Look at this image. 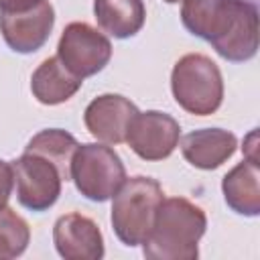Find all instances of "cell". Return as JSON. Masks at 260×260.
Instances as JSON below:
<instances>
[{"label":"cell","mask_w":260,"mask_h":260,"mask_svg":"<svg viewBox=\"0 0 260 260\" xmlns=\"http://www.w3.org/2000/svg\"><path fill=\"white\" fill-rule=\"evenodd\" d=\"M205 228L207 215L199 205L185 197H165L142 254L150 260H195Z\"/></svg>","instance_id":"cell-1"},{"label":"cell","mask_w":260,"mask_h":260,"mask_svg":"<svg viewBox=\"0 0 260 260\" xmlns=\"http://www.w3.org/2000/svg\"><path fill=\"white\" fill-rule=\"evenodd\" d=\"M162 199L165 191L156 179L144 175L126 177L112 197L110 213L114 234L124 246L136 248L146 242Z\"/></svg>","instance_id":"cell-2"},{"label":"cell","mask_w":260,"mask_h":260,"mask_svg":"<svg viewBox=\"0 0 260 260\" xmlns=\"http://www.w3.org/2000/svg\"><path fill=\"white\" fill-rule=\"evenodd\" d=\"M171 91L185 112L193 116H211L223 102V77L211 57L187 53L171 71Z\"/></svg>","instance_id":"cell-3"},{"label":"cell","mask_w":260,"mask_h":260,"mask_svg":"<svg viewBox=\"0 0 260 260\" xmlns=\"http://www.w3.org/2000/svg\"><path fill=\"white\" fill-rule=\"evenodd\" d=\"M69 179L89 201H108L126 181V169L120 154L104 142L79 144L73 152Z\"/></svg>","instance_id":"cell-4"},{"label":"cell","mask_w":260,"mask_h":260,"mask_svg":"<svg viewBox=\"0 0 260 260\" xmlns=\"http://www.w3.org/2000/svg\"><path fill=\"white\" fill-rule=\"evenodd\" d=\"M10 165L14 171L16 197L22 207L41 213L57 203L61 195L63 175L55 162L41 154L24 150Z\"/></svg>","instance_id":"cell-5"},{"label":"cell","mask_w":260,"mask_h":260,"mask_svg":"<svg viewBox=\"0 0 260 260\" xmlns=\"http://www.w3.org/2000/svg\"><path fill=\"white\" fill-rule=\"evenodd\" d=\"M59 61L77 77L100 73L112 59L110 39L87 22H69L57 45Z\"/></svg>","instance_id":"cell-6"},{"label":"cell","mask_w":260,"mask_h":260,"mask_svg":"<svg viewBox=\"0 0 260 260\" xmlns=\"http://www.w3.org/2000/svg\"><path fill=\"white\" fill-rule=\"evenodd\" d=\"M179 138L181 126L171 114L148 110L138 112L130 120L124 142L132 148L136 156L154 162L169 158L173 150L179 146Z\"/></svg>","instance_id":"cell-7"},{"label":"cell","mask_w":260,"mask_h":260,"mask_svg":"<svg viewBox=\"0 0 260 260\" xmlns=\"http://www.w3.org/2000/svg\"><path fill=\"white\" fill-rule=\"evenodd\" d=\"M55 26V10L49 0L26 12H0V32L4 43L20 55L39 51L51 37Z\"/></svg>","instance_id":"cell-8"},{"label":"cell","mask_w":260,"mask_h":260,"mask_svg":"<svg viewBox=\"0 0 260 260\" xmlns=\"http://www.w3.org/2000/svg\"><path fill=\"white\" fill-rule=\"evenodd\" d=\"M53 244L65 260H100L106 252L100 225L79 211L65 213L55 221Z\"/></svg>","instance_id":"cell-9"},{"label":"cell","mask_w":260,"mask_h":260,"mask_svg":"<svg viewBox=\"0 0 260 260\" xmlns=\"http://www.w3.org/2000/svg\"><path fill=\"white\" fill-rule=\"evenodd\" d=\"M138 114V108L120 93H102L93 98L85 112L83 124L87 132L104 144H120L126 138L130 120Z\"/></svg>","instance_id":"cell-10"},{"label":"cell","mask_w":260,"mask_h":260,"mask_svg":"<svg viewBox=\"0 0 260 260\" xmlns=\"http://www.w3.org/2000/svg\"><path fill=\"white\" fill-rule=\"evenodd\" d=\"M215 53L232 63H244L258 51V10L250 0H236L234 16L219 39L211 43Z\"/></svg>","instance_id":"cell-11"},{"label":"cell","mask_w":260,"mask_h":260,"mask_svg":"<svg viewBox=\"0 0 260 260\" xmlns=\"http://www.w3.org/2000/svg\"><path fill=\"white\" fill-rule=\"evenodd\" d=\"M238 138L234 132L223 128H201L181 138L183 158L201 171H213L234 156Z\"/></svg>","instance_id":"cell-12"},{"label":"cell","mask_w":260,"mask_h":260,"mask_svg":"<svg viewBox=\"0 0 260 260\" xmlns=\"http://www.w3.org/2000/svg\"><path fill=\"white\" fill-rule=\"evenodd\" d=\"M234 6L236 0H181V22L191 35L213 43L228 28Z\"/></svg>","instance_id":"cell-13"},{"label":"cell","mask_w":260,"mask_h":260,"mask_svg":"<svg viewBox=\"0 0 260 260\" xmlns=\"http://www.w3.org/2000/svg\"><path fill=\"white\" fill-rule=\"evenodd\" d=\"M83 79L73 75L59 57H47L30 75V91L43 106H57L67 100H71Z\"/></svg>","instance_id":"cell-14"},{"label":"cell","mask_w":260,"mask_h":260,"mask_svg":"<svg viewBox=\"0 0 260 260\" xmlns=\"http://www.w3.org/2000/svg\"><path fill=\"white\" fill-rule=\"evenodd\" d=\"M221 193L228 207L240 215L256 217L260 213V171L258 162H238L221 181Z\"/></svg>","instance_id":"cell-15"},{"label":"cell","mask_w":260,"mask_h":260,"mask_svg":"<svg viewBox=\"0 0 260 260\" xmlns=\"http://www.w3.org/2000/svg\"><path fill=\"white\" fill-rule=\"evenodd\" d=\"M93 14L100 28L114 39L134 37L146 20L142 0H93Z\"/></svg>","instance_id":"cell-16"},{"label":"cell","mask_w":260,"mask_h":260,"mask_svg":"<svg viewBox=\"0 0 260 260\" xmlns=\"http://www.w3.org/2000/svg\"><path fill=\"white\" fill-rule=\"evenodd\" d=\"M79 146V142L75 140L73 134L61 130V128H45L41 132H37L28 144L24 146L26 152H35L41 154L45 158H49L51 162L57 165V169L63 175V181L69 179V167H71V158L75 148Z\"/></svg>","instance_id":"cell-17"},{"label":"cell","mask_w":260,"mask_h":260,"mask_svg":"<svg viewBox=\"0 0 260 260\" xmlns=\"http://www.w3.org/2000/svg\"><path fill=\"white\" fill-rule=\"evenodd\" d=\"M30 242V228L12 207H0V260H12L24 254Z\"/></svg>","instance_id":"cell-18"},{"label":"cell","mask_w":260,"mask_h":260,"mask_svg":"<svg viewBox=\"0 0 260 260\" xmlns=\"http://www.w3.org/2000/svg\"><path fill=\"white\" fill-rule=\"evenodd\" d=\"M14 189V171L12 165L0 158V207L8 203Z\"/></svg>","instance_id":"cell-19"},{"label":"cell","mask_w":260,"mask_h":260,"mask_svg":"<svg viewBox=\"0 0 260 260\" xmlns=\"http://www.w3.org/2000/svg\"><path fill=\"white\" fill-rule=\"evenodd\" d=\"M43 0H0V12L10 14V12H26L35 6H39Z\"/></svg>","instance_id":"cell-20"},{"label":"cell","mask_w":260,"mask_h":260,"mask_svg":"<svg viewBox=\"0 0 260 260\" xmlns=\"http://www.w3.org/2000/svg\"><path fill=\"white\" fill-rule=\"evenodd\" d=\"M256 146H258V132L252 130L246 138H244V152H246V160H252V162H258V154H256Z\"/></svg>","instance_id":"cell-21"},{"label":"cell","mask_w":260,"mask_h":260,"mask_svg":"<svg viewBox=\"0 0 260 260\" xmlns=\"http://www.w3.org/2000/svg\"><path fill=\"white\" fill-rule=\"evenodd\" d=\"M165 2H169V4H177V2H181V0H165Z\"/></svg>","instance_id":"cell-22"}]
</instances>
